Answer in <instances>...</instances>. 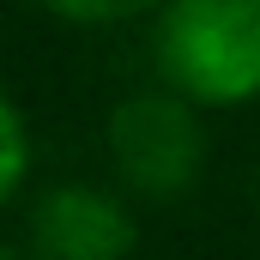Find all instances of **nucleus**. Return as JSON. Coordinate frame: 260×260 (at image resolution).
Listing matches in <instances>:
<instances>
[{
	"label": "nucleus",
	"mask_w": 260,
	"mask_h": 260,
	"mask_svg": "<svg viewBox=\"0 0 260 260\" xmlns=\"http://www.w3.org/2000/svg\"><path fill=\"white\" fill-rule=\"evenodd\" d=\"M151 61L200 109L260 97V0H164L151 12Z\"/></svg>",
	"instance_id": "f257e3e1"
},
{
	"label": "nucleus",
	"mask_w": 260,
	"mask_h": 260,
	"mask_svg": "<svg viewBox=\"0 0 260 260\" xmlns=\"http://www.w3.org/2000/svg\"><path fill=\"white\" fill-rule=\"evenodd\" d=\"M109 164L145 200H176L200 182L206 164V127H200V103H188L182 91H133L109 109Z\"/></svg>",
	"instance_id": "f03ea898"
},
{
	"label": "nucleus",
	"mask_w": 260,
	"mask_h": 260,
	"mask_svg": "<svg viewBox=\"0 0 260 260\" xmlns=\"http://www.w3.org/2000/svg\"><path fill=\"white\" fill-rule=\"evenodd\" d=\"M139 242L127 200L91 182H61L30 212V254L37 260H127Z\"/></svg>",
	"instance_id": "7ed1b4c3"
},
{
	"label": "nucleus",
	"mask_w": 260,
	"mask_h": 260,
	"mask_svg": "<svg viewBox=\"0 0 260 260\" xmlns=\"http://www.w3.org/2000/svg\"><path fill=\"white\" fill-rule=\"evenodd\" d=\"M0 260H37V254H0Z\"/></svg>",
	"instance_id": "423d86ee"
},
{
	"label": "nucleus",
	"mask_w": 260,
	"mask_h": 260,
	"mask_svg": "<svg viewBox=\"0 0 260 260\" xmlns=\"http://www.w3.org/2000/svg\"><path fill=\"white\" fill-rule=\"evenodd\" d=\"M37 6L61 24H133V18L157 12L164 0H37Z\"/></svg>",
	"instance_id": "39448f33"
},
{
	"label": "nucleus",
	"mask_w": 260,
	"mask_h": 260,
	"mask_svg": "<svg viewBox=\"0 0 260 260\" xmlns=\"http://www.w3.org/2000/svg\"><path fill=\"white\" fill-rule=\"evenodd\" d=\"M24 170H30V127H24L18 103L0 91V206L24 188Z\"/></svg>",
	"instance_id": "20e7f679"
}]
</instances>
